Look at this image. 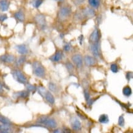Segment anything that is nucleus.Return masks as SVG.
Instances as JSON below:
<instances>
[{
    "label": "nucleus",
    "instance_id": "f257e3e1",
    "mask_svg": "<svg viewBox=\"0 0 133 133\" xmlns=\"http://www.w3.org/2000/svg\"><path fill=\"white\" fill-rule=\"evenodd\" d=\"M33 73L38 77H44L45 76V69L42 64L39 61H35L32 64Z\"/></svg>",
    "mask_w": 133,
    "mask_h": 133
},
{
    "label": "nucleus",
    "instance_id": "f03ea898",
    "mask_svg": "<svg viewBox=\"0 0 133 133\" xmlns=\"http://www.w3.org/2000/svg\"><path fill=\"white\" fill-rule=\"evenodd\" d=\"M71 12H72V9L70 7L63 6L59 9L58 13V17L61 21L65 20L71 15Z\"/></svg>",
    "mask_w": 133,
    "mask_h": 133
},
{
    "label": "nucleus",
    "instance_id": "7ed1b4c3",
    "mask_svg": "<svg viewBox=\"0 0 133 133\" xmlns=\"http://www.w3.org/2000/svg\"><path fill=\"white\" fill-rule=\"evenodd\" d=\"M37 122L39 123L45 124L46 126L51 128H55L57 127V123L55 120L49 118V117H46V116L40 117L37 120Z\"/></svg>",
    "mask_w": 133,
    "mask_h": 133
},
{
    "label": "nucleus",
    "instance_id": "20e7f679",
    "mask_svg": "<svg viewBox=\"0 0 133 133\" xmlns=\"http://www.w3.org/2000/svg\"><path fill=\"white\" fill-rule=\"evenodd\" d=\"M90 50L95 58H99L100 57V42L99 41L91 43L90 46Z\"/></svg>",
    "mask_w": 133,
    "mask_h": 133
},
{
    "label": "nucleus",
    "instance_id": "39448f33",
    "mask_svg": "<svg viewBox=\"0 0 133 133\" xmlns=\"http://www.w3.org/2000/svg\"><path fill=\"white\" fill-rule=\"evenodd\" d=\"M35 21L39 27L44 30L46 27L45 17L43 14H37L35 17Z\"/></svg>",
    "mask_w": 133,
    "mask_h": 133
},
{
    "label": "nucleus",
    "instance_id": "423d86ee",
    "mask_svg": "<svg viewBox=\"0 0 133 133\" xmlns=\"http://www.w3.org/2000/svg\"><path fill=\"white\" fill-rule=\"evenodd\" d=\"M100 39V33L99 29L96 27L93 32L91 33L89 37V41L90 43H95V42H97L99 41Z\"/></svg>",
    "mask_w": 133,
    "mask_h": 133
},
{
    "label": "nucleus",
    "instance_id": "0eeeda50",
    "mask_svg": "<svg viewBox=\"0 0 133 133\" xmlns=\"http://www.w3.org/2000/svg\"><path fill=\"white\" fill-rule=\"evenodd\" d=\"M14 76L17 80V81L19 83L25 84L26 83L27 80L26 77L24 76V74L22 73L20 70H15L14 72Z\"/></svg>",
    "mask_w": 133,
    "mask_h": 133
},
{
    "label": "nucleus",
    "instance_id": "6e6552de",
    "mask_svg": "<svg viewBox=\"0 0 133 133\" xmlns=\"http://www.w3.org/2000/svg\"><path fill=\"white\" fill-rule=\"evenodd\" d=\"M72 60L77 68H81L83 66V58L80 54H76L72 56Z\"/></svg>",
    "mask_w": 133,
    "mask_h": 133
},
{
    "label": "nucleus",
    "instance_id": "1a4fd4ad",
    "mask_svg": "<svg viewBox=\"0 0 133 133\" xmlns=\"http://www.w3.org/2000/svg\"><path fill=\"white\" fill-rule=\"evenodd\" d=\"M71 127L74 131H81L82 129L81 123L76 117H72L71 121Z\"/></svg>",
    "mask_w": 133,
    "mask_h": 133
},
{
    "label": "nucleus",
    "instance_id": "9d476101",
    "mask_svg": "<svg viewBox=\"0 0 133 133\" xmlns=\"http://www.w3.org/2000/svg\"><path fill=\"white\" fill-rule=\"evenodd\" d=\"M0 61L3 63H11L15 61V57L12 55L6 54L0 57Z\"/></svg>",
    "mask_w": 133,
    "mask_h": 133
},
{
    "label": "nucleus",
    "instance_id": "9b49d317",
    "mask_svg": "<svg viewBox=\"0 0 133 133\" xmlns=\"http://www.w3.org/2000/svg\"><path fill=\"white\" fill-rule=\"evenodd\" d=\"M84 61L85 64L88 66H93L96 64V59L95 57L90 55H86L84 57Z\"/></svg>",
    "mask_w": 133,
    "mask_h": 133
},
{
    "label": "nucleus",
    "instance_id": "f8f14e48",
    "mask_svg": "<svg viewBox=\"0 0 133 133\" xmlns=\"http://www.w3.org/2000/svg\"><path fill=\"white\" fill-rule=\"evenodd\" d=\"M82 15L85 17L91 18L95 16V11L91 8H86L82 10Z\"/></svg>",
    "mask_w": 133,
    "mask_h": 133
},
{
    "label": "nucleus",
    "instance_id": "ddd939ff",
    "mask_svg": "<svg viewBox=\"0 0 133 133\" xmlns=\"http://www.w3.org/2000/svg\"><path fill=\"white\" fill-rule=\"evenodd\" d=\"M16 49L18 54L21 55H26L29 52L28 47L25 44H20V45H17Z\"/></svg>",
    "mask_w": 133,
    "mask_h": 133
},
{
    "label": "nucleus",
    "instance_id": "4468645a",
    "mask_svg": "<svg viewBox=\"0 0 133 133\" xmlns=\"http://www.w3.org/2000/svg\"><path fill=\"white\" fill-rule=\"evenodd\" d=\"M10 3L8 0H1L0 1V10L2 12L8 11Z\"/></svg>",
    "mask_w": 133,
    "mask_h": 133
},
{
    "label": "nucleus",
    "instance_id": "2eb2a0df",
    "mask_svg": "<svg viewBox=\"0 0 133 133\" xmlns=\"http://www.w3.org/2000/svg\"><path fill=\"white\" fill-rule=\"evenodd\" d=\"M63 57V54L62 52L61 51H58L57 52H56L52 57L50 58V59L53 62H58L62 59Z\"/></svg>",
    "mask_w": 133,
    "mask_h": 133
},
{
    "label": "nucleus",
    "instance_id": "dca6fc26",
    "mask_svg": "<svg viewBox=\"0 0 133 133\" xmlns=\"http://www.w3.org/2000/svg\"><path fill=\"white\" fill-rule=\"evenodd\" d=\"M44 98H45L46 101H47L49 103H50V104L53 105L55 103V98L50 91H47V92H46L45 94V96H44Z\"/></svg>",
    "mask_w": 133,
    "mask_h": 133
},
{
    "label": "nucleus",
    "instance_id": "f3484780",
    "mask_svg": "<svg viewBox=\"0 0 133 133\" xmlns=\"http://www.w3.org/2000/svg\"><path fill=\"white\" fill-rule=\"evenodd\" d=\"M88 4L93 9H98L101 5V0H88Z\"/></svg>",
    "mask_w": 133,
    "mask_h": 133
},
{
    "label": "nucleus",
    "instance_id": "a211bd4d",
    "mask_svg": "<svg viewBox=\"0 0 133 133\" xmlns=\"http://www.w3.org/2000/svg\"><path fill=\"white\" fill-rule=\"evenodd\" d=\"M14 17L15 19L17 20L18 22H23L25 20V14L23 12L21 11L16 12L14 14Z\"/></svg>",
    "mask_w": 133,
    "mask_h": 133
},
{
    "label": "nucleus",
    "instance_id": "6ab92c4d",
    "mask_svg": "<svg viewBox=\"0 0 133 133\" xmlns=\"http://www.w3.org/2000/svg\"><path fill=\"white\" fill-rule=\"evenodd\" d=\"M14 96L15 98H26L29 96V92L26 91L17 92L14 94Z\"/></svg>",
    "mask_w": 133,
    "mask_h": 133
},
{
    "label": "nucleus",
    "instance_id": "aec40b11",
    "mask_svg": "<svg viewBox=\"0 0 133 133\" xmlns=\"http://www.w3.org/2000/svg\"><path fill=\"white\" fill-rule=\"evenodd\" d=\"M0 132H10L11 128L9 124H0Z\"/></svg>",
    "mask_w": 133,
    "mask_h": 133
},
{
    "label": "nucleus",
    "instance_id": "412c9836",
    "mask_svg": "<svg viewBox=\"0 0 133 133\" xmlns=\"http://www.w3.org/2000/svg\"><path fill=\"white\" fill-rule=\"evenodd\" d=\"M123 94L124 96H127V97H129L132 94V90L130 87L129 86H126L125 87L123 88Z\"/></svg>",
    "mask_w": 133,
    "mask_h": 133
},
{
    "label": "nucleus",
    "instance_id": "4be33fe9",
    "mask_svg": "<svg viewBox=\"0 0 133 133\" xmlns=\"http://www.w3.org/2000/svg\"><path fill=\"white\" fill-rule=\"evenodd\" d=\"M99 122L103 124H106L109 122V119L107 115L106 114H103L99 117Z\"/></svg>",
    "mask_w": 133,
    "mask_h": 133
},
{
    "label": "nucleus",
    "instance_id": "5701e85b",
    "mask_svg": "<svg viewBox=\"0 0 133 133\" xmlns=\"http://www.w3.org/2000/svg\"><path fill=\"white\" fill-rule=\"evenodd\" d=\"M0 122L3 124H9V125L11 124V121H10L8 118H6V117H5L3 115H0Z\"/></svg>",
    "mask_w": 133,
    "mask_h": 133
},
{
    "label": "nucleus",
    "instance_id": "b1692460",
    "mask_svg": "<svg viewBox=\"0 0 133 133\" xmlns=\"http://www.w3.org/2000/svg\"><path fill=\"white\" fill-rule=\"evenodd\" d=\"M110 70L112 71V72L117 73L118 72V65L115 63H113L110 65Z\"/></svg>",
    "mask_w": 133,
    "mask_h": 133
},
{
    "label": "nucleus",
    "instance_id": "393cba45",
    "mask_svg": "<svg viewBox=\"0 0 133 133\" xmlns=\"http://www.w3.org/2000/svg\"><path fill=\"white\" fill-rule=\"evenodd\" d=\"M43 3V0H35L33 2V6L35 8H39Z\"/></svg>",
    "mask_w": 133,
    "mask_h": 133
},
{
    "label": "nucleus",
    "instance_id": "a878e982",
    "mask_svg": "<svg viewBox=\"0 0 133 133\" xmlns=\"http://www.w3.org/2000/svg\"><path fill=\"white\" fill-rule=\"evenodd\" d=\"M38 93L40 94L41 96L44 98V96H45V94L46 92H47V90H45V88L44 87H39L38 88Z\"/></svg>",
    "mask_w": 133,
    "mask_h": 133
},
{
    "label": "nucleus",
    "instance_id": "bb28decb",
    "mask_svg": "<svg viewBox=\"0 0 133 133\" xmlns=\"http://www.w3.org/2000/svg\"><path fill=\"white\" fill-rule=\"evenodd\" d=\"M66 67L67 68V69L68 70L69 72H72L73 70H74V66L72 63H71L68 62L66 63Z\"/></svg>",
    "mask_w": 133,
    "mask_h": 133
},
{
    "label": "nucleus",
    "instance_id": "cd10ccee",
    "mask_svg": "<svg viewBox=\"0 0 133 133\" xmlns=\"http://www.w3.org/2000/svg\"><path fill=\"white\" fill-rule=\"evenodd\" d=\"M49 90H50V91H54V92L56 90H57V86H56V85L52 82H50V83H49Z\"/></svg>",
    "mask_w": 133,
    "mask_h": 133
},
{
    "label": "nucleus",
    "instance_id": "c85d7f7f",
    "mask_svg": "<svg viewBox=\"0 0 133 133\" xmlns=\"http://www.w3.org/2000/svg\"><path fill=\"white\" fill-rule=\"evenodd\" d=\"M26 88L28 91H34L36 90V88L35 86H34V85H32L31 84H27Z\"/></svg>",
    "mask_w": 133,
    "mask_h": 133
},
{
    "label": "nucleus",
    "instance_id": "c756f323",
    "mask_svg": "<svg viewBox=\"0 0 133 133\" xmlns=\"http://www.w3.org/2000/svg\"><path fill=\"white\" fill-rule=\"evenodd\" d=\"M118 125L120 127H123L124 125V118L123 116H120L118 119Z\"/></svg>",
    "mask_w": 133,
    "mask_h": 133
},
{
    "label": "nucleus",
    "instance_id": "7c9ffc66",
    "mask_svg": "<svg viewBox=\"0 0 133 133\" xmlns=\"http://www.w3.org/2000/svg\"><path fill=\"white\" fill-rule=\"evenodd\" d=\"M25 60H26V58H25V57H21L19 58L17 60V63L18 64H22L25 62Z\"/></svg>",
    "mask_w": 133,
    "mask_h": 133
},
{
    "label": "nucleus",
    "instance_id": "2f4dec72",
    "mask_svg": "<svg viewBox=\"0 0 133 133\" xmlns=\"http://www.w3.org/2000/svg\"><path fill=\"white\" fill-rule=\"evenodd\" d=\"M71 49V45L69 43L66 44L64 45V50L66 52H69Z\"/></svg>",
    "mask_w": 133,
    "mask_h": 133
},
{
    "label": "nucleus",
    "instance_id": "473e14b6",
    "mask_svg": "<svg viewBox=\"0 0 133 133\" xmlns=\"http://www.w3.org/2000/svg\"><path fill=\"white\" fill-rule=\"evenodd\" d=\"M84 95H85V99H86L87 102H88V101L90 99V93H88V92L87 91V90H85V92H84Z\"/></svg>",
    "mask_w": 133,
    "mask_h": 133
},
{
    "label": "nucleus",
    "instance_id": "72a5a7b5",
    "mask_svg": "<svg viewBox=\"0 0 133 133\" xmlns=\"http://www.w3.org/2000/svg\"><path fill=\"white\" fill-rule=\"evenodd\" d=\"M126 77L128 81H130V80L132 78V72H128L126 74Z\"/></svg>",
    "mask_w": 133,
    "mask_h": 133
},
{
    "label": "nucleus",
    "instance_id": "f704fd0d",
    "mask_svg": "<svg viewBox=\"0 0 133 133\" xmlns=\"http://www.w3.org/2000/svg\"><path fill=\"white\" fill-rule=\"evenodd\" d=\"M6 19H8V15L6 14H3L0 15V22H3Z\"/></svg>",
    "mask_w": 133,
    "mask_h": 133
},
{
    "label": "nucleus",
    "instance_id": "c9c22d12",
    "mask_svg": "<svg viewBox=\"0 0 133 133\" xmlns=\"http://www.w3.org/2000/svg\"><path fill=\"white\" fill-rule=\"evenodd\" d=\"M84 1L85 0H74V3L76 5H80L84 3Z\"/></svg>",
    "mask_w": 133,
    "mask_h": 133
},
{
    "label": "nucleus",
    "instance_id": "e433bc0d",
    "mask_svg": "<svg viewBox=\"0 0 133 133\" xmlns=\"http://www.w3.org/2000/svg\"><path fill=\"white\" fill-rule=\"evenodd\" d=\"M2 91H3V86H2V85L0 83V93H1Z\"/></svg>",
    "mask_w": 133,
    "mask_h": 133
},
{
    "label": "nucleus",
    "instance_id": "4c0bfd02",
    "mask_svg": "<svg viewBox=\"0 0 133 133\" xmlns=\"http://www.w3.org/2000/svg\"><path fill=\"white\" fill-rule=\"evenodd\" d=\"M55 1H63V0H55Z\"/></svg>",
    "mask_w": 133,
    "mask_h": 133
}]
</instances>
